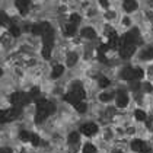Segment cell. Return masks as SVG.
Returning <instances> with one entry per match:
<instances>
[{"label":"cell","mask_w":153,"mask_h":153,"mask_svg":"<svg viewBox=\"0 0 153 153\" xmlns=\"http://www.w3.org/2000/svg\"><path fill=\"white\" fill-rule=\"evenodd\" d=\"M74 108H76L79 112H82V114H83V112H86V109H88L86 104H85V102H82V99H80V101H77V102L74 104Z\"/></svg>","instance_id":"20"},{"label":"cell","mask_w":153,"mask_h":153,"mask_svg":"<svg viewBox=\"0 0 153 153\" xmlns=\"http://www.w3.org/2000/svg\"><path fill=\"white\" fill-rule=\"evenodd\" d=\"M9 31H10V34H12L13 36H19L21 35V29H19L18 26H15V25L10 26V29H9Z\"/></svg>","instance_id":"28"},{"label":"cell","mask_w":153,"mask_h":153,"mask_svg":"<svg viewBox=\"0 0 153 153\" xmlns=\"http://www.w3.org/2000/svg\"><path fill=\"white\" fill-rule=\"evenodd\" d=\"M48 29H51V25L48 22H42V24H35L32 26V34L34 35H42L44 32H47Z\"/></svg>","instance_id":"7"},{"label":"cell","mask_w":153,"mask_h":153,"mask_svg":"<svg viewBox=\"0 0 153 153\" xmlns=\"http://www.w3.org/2000/svg\"><path fill=\"white\" fill-rule=\"evenodd\" d=\"M0 76H1V70H0Z\"/></svg>","instance_id":"38"},{"label":"cell","mask_w":153,"mask_h":153,"mask_svg":"<svg viewBox=\"0 0 153 153\" xmlns=\"http://www.w3.org/2000/svg\"><path fill=\"white\" fill-rule=\"evenodd\" d=\"M95 152H96V147H95L94 144L86 143V144L83 146V153H95Z\"/></svg>","instance_id":"24"},{"label":"cell","mask_w":153,"mask_h":153,"mask_svg":"<svg viewBox=\"0 0 153 153\" xmlns=\"http://www.w3.org/2000/svg\"><path fill=\"white\" fill-rule=\"evenodd\" d=\"M128 105V96L124 94V92H120L117 95V106L120 108H124V106Z\"/></svg>","instance_id":"10"},{"label":"cell","mask_w":153,"mask_h":153,"mask_svg":"<svg viewBox=\"0 0 153 153\" xmlns=\"http://www.w3.org/2000/svg\"><path fill=\"white\" fill-rule=\"evenodd\" d=\"M79 140H80L79 133H70L69 134V143L70 144H76V143H79Z\"/></svg>","instance_id":"21"},{"label":"cell","mask_w":153,"mask_h":153,"mask_svg":"<svg viewBox=\"0 0 153 153\" xmlns=\"http://www.w3.org/2000/svg\"><path fill=\"white\" fill-rule=\"evenodd\" d=\"M31 101H32V98L29 96V94H24V92H16V94H12V96H10V102L13 106L28 105Z\"/></svg>","instance_id":"2"},{"label":"cell","mask_w":153,"mask_h":153,"mask_svg":"<svg viewBox=\"0 0 153 153\" xmlns=\"http://www.w3.org/2000/svg\"><path fill=\"white\" fill-rule=\"evenodd\" d=\"M108 47H109L108 44H101L99 45V53H105L106 50H108Z\"/></svg>","instance_id":"33"},{"label":"cell","mask_w":153,"mask_h":153,"mask_svg":"<svg viewBox=\"0 0 153 153\" xmlns=\"http://www.w3.org/2000/svg\"><path fill=\"white\" fill-rule=\"evenodd\" d=\"M144 88H146V91H147V92H153V86L152 85H149V83H147Z\"/></svg>","instance_id":"36"},{"label":"cell","mask_w":153,"mask_h":153,"mask_svg":"<svg viewBox=\"0 0 153 153\" xmlns=\"http://www.w3.org/2000/svg\"><path fill=\"white\" fill-rule=\"evenodd\" d=\"M29 140H31V143H32L34 146H38V144H39V137H38L36 134H31Z\"/></svg>","instance_id":"30"},{"label":"cell","mask_w":153,"mask_h":153,"mask_svg":"<svg viewBox=\"0 0 153 153\" xmlns=\"http://www.w3.org/2000/svg\"><path fill=\"white\" fill-rule=\"evenodd\" d=\"M29 137H31V134L28 131H21V139H22V141H28Z\"/></svg>","instance_id":"31"},{"label":"cell","mask_w":153,"mask_h":153,"mask_svg":"<svg viewBox=\"0 0 153 153\" xmlns=\"http://www.w3.org/2000/svg\"><path fill=\"white\" fill-rule=\"evenodd\" d=\"M7 121H10L9 109H0V123H7Z\"/></svg>","instance_id":"17"},{"label":"cell","mask_w":153,"mask_h":153,"mask_svg":"<svg viewBox=\"0 0 153 153\" xmlns=\"http://www.w3.org/2000/svg\"><path fill=\"white\" fill-rule=\"evenodd\" d=\"M9 24V18H7V15L4 12H0V25L1 26H4V25Z\"/></svg>","instance_id":"26"},{"label":"cell","mask_w":153,"mask_h":153,"mask_svg":"<svg viewBox=\"0 0 153 153\" xmlns=\"http://www.w3.org/2000/svg\"><path fill=\"white\" fill-rule=\"evenodd\" d=\"M139 7V3L136 0H124V10L126 12H134Z\"/></svg>","instance_id":"11"},{"label":"cell","mask_w":153,"mask_h":153,"mask_svg":"<svg viewBox=\"0 0 153 153\" xmlns=\"http://www.w3.org/2000/svg\"><path fill=\"white\" fill-rule=\"evenodd\" d=\"M38 95H39V89H38V88H34V89L29 92V96H31L32 99H34V98H36Z\"/></svg>","instance_id":"32"},{"label":"cell","mask_w":153,"mask_h":153,"mask_svg":"<svg viewBox=\"0 0 153 153\" xmlns=\"http://www.w3.org/2000/svg\"><path fill=\"white\" fill-rule=\"evenodd\" d=\"M131 149H133L134 152H137V153H149L150 152L149 146H147L143 140H134L133 143H131Z\"/></svg>","instance_id":"5"},{"label":"cell","mask_w":153,"mask_h":153,"mask_svg":"<svg viewBox=\"0 0 153 153\" xmlns=\"http://www.w3.org/2000/svg\"><path fill=\"white\" fill-rule=\"evenodd\" d=\"M70 92H73V94L79 98V99H83V96H85V91H83V88H82V85H80V83H74V85L71 86Z\"/></svg>","instance_id":"12"},{"label":"cell","mask_w":153,"mask_h":153,"mask_svg":"<svg viewBox=\"0 0 153 153\" xmlns=\"http://www.w3.org/2000/svg\"><path fill=\"white\" fill-rule=\"evenodd\" d=\"M82 36H85V38H88V39H94L95 36H96V32H95L94 28H83L82 29Z\"/></svg>","instance_id":"13"},{"label":"cell","mask_w":153,"mask_h":153,"mask_svg":"<svg viewBox=\"0 0 153 153\" xmlns=\"http://www.w3.org/2000/svg\"><path fill=\"white\" fill-rule=\"evenodd\" d=\"M137 39H139V32H137L136 29H133V31H130L128 34L124 36L123 44H136Z\"/></svg>","instance_id":"8"},{"label":"cell","mask_w":153,"mask_h":153,"mask_svg":"<svg viewBox=\"0 0 153 153\" xmlns=\"http://www.w3.org/2000/svg\"><path fill=\"white\" fill-rule=\"evenodd\" d=\"M64 101H66V102H69V104H71V105H74V104H76L77 101H80V99L73 94V92H69V94L64 95Z\"/></svg>","instance_id":"16"},{"label":"cell","mask_w":153,"mask_h":153,"mask_svg":"<svg viewBox=\"0 0 153 153\" xmlns=\"http://www.w3.org/2000/svg\"><path fill=\"white\" fill-rule=\"evenodd\" d=\"M80 131H82V134H85V136H94V134H96V131H98V126L95 123H86V124H83L82 127H80Z\"/></svg>","instance_id":"6"},{"label":"cell","mask_w":153,"mask_h":153,"mask_svg":"<svg viewBox=\"0 0 153 153\" xmlns=\"http://www.w3.org/2000/svg\"><path fill=\"white\" fill-rule=\"evenodd\" d=\"M134 51H136V44H123L120 50V56L121 59H128L134 54Z\"/></svg>","instance_id":"4"},{"label":"cell","mask_w":153,"mask_h":153,"mask_svg":"<svg viewBox=\"0 0 153 153\" xmlns=\"http://www.w3.org/2000/svg\"><path fill=\"white\" fill-rule=\"evenodd\" d=\"M76 61H77V54L76 53H70L69 56H67V66H74L76 64Z\"/></svg>","instance_id":"18"},{"label":"cell","mask_w":153,"mask_h":153,"mask_svg":"<svg viewBox=\"0 0 153 153\" xmlns=\"http://www.w3.org/2000/svg\"><path fill=\"white\" fill-rule=\"evenodd\" d=\"M99 3L102 7H108V0H99Z\"/></svg>","instance_id":"35"},{"label":"cell","mask_w":153,"mask_h":153,"mask_svg":"<svg viewBox=\"0 0 153 153\" xmlns=\"http://www.w3.org/2000/svg\"><path fill=\"white\" fill-rule=\"evenodd\" d=\"M51 48L53 47L44 45V48H42V57H44V59H50V57H51Z\"/></svg>","instance_id":"27"},{"label":"cell","mask_w":153,"mask_h":153,"mask_svg":"<svg viewBox=\"0 0 153 153\" xmlns=\"http://www.w3.org/2000/svg\"><path fill=\"white\" fill-rule=\"evenodd\" d=\"M121 77L124 80H137V79H141L143 77V70L141 69H131V67H126L124 70L121 71Z\"/></svg>","instance_id":"3"},{"label":"cell","mask_w":153,"mask_h":153,"mask_svg":"<svg viewBox=\"0 0 153 153\" xmlns=\"http://www.w3.org/2000/svg\"><path fill=\"white\" fill-rule=\"evenodd\" d=\"M76 34V25H73L69 22V25L66 26V35L67 36H73Z\"/></svg>","instance_id":"19"},{"label":"cell","mask_w":153,"mask_h":153,"mask_svg":"<svg viewBox=\"0 0 153 153\" xmlns=\"http://www.w3.org/2000/svg\"><path fill=\"white\" fill-rule=\"evenodd\" d=\"M15 4H16L18 10L22 13V15L28 13V10H29V6H31L29 0H16V1H15Z\"/></svg>","instance_id":"9"},{"label":"cell","mask_w":153,"mask_h":153,"mask_svg":"<svg viewBox=\"0 0 153 153\" xmlns=\"http://www.w3.org/2000/svg\"><path fill=\"white\" fill-rule=\"evenodd\" d=\"M112 98H114V95L111 94V92H105V94L99 95V99H101L102 102H108V101H111Z\"/></svg>","instance_id":"25"},{"label":"cell","mask_w":153,"mask_h":153,"mask_svg":"<svg viewBox=\"0 0 153 153\" xmlns=\"http://www.w3.org/2000/svg\"><path fill=\"white\" fill-rule=\"evenodd\" d=\"M112 153H123V152H121V150H114Z\"/></svg>","instance_id":"37"},{"label":"cell","mask_w":153,"mask_h":153,"mask_svg":"<svg viewBox=\"0 0 153 153\" xmlns=\"http://www.w3.org/2000/svg\"><path fill=\"white\" fill-rule=\"evenodd\" d=\"M134 117L137 118L139 121H146L147 115H146V112H144V111H141V109H136V112H134Z\"/></svg>","instance_id":"22"},{"label":"cell","mask_w":153,"mask_h":153,"mask_svg":"<svg viewBox=\"0 0 153 153\" xmlns=\"http://www.w3.org/2000/svg\"><path fill=\"white\" fill-rule=\"evenodd\" d=\"M80 21H82V18L77 15V13H71L70 15V19H69V22L73 25H77V24H80Z\"/></svg>","instance_id":"23"},{"label":"cell","mask_w":153,"mask_h":153,"mask_svg":"<svg viewBox=\"0 0 153 153\" xmlns=\"http://www.w3.org/2000/svg\"><path fill=\"white\" fill-rule=\"evenodd\" d=\"M99 86H101V88H106V86H109V79H106V77H101V79H99Z\"/></svg>","instance_id":"29"},{"label":"cell","mask_w":153,"mask_h":153,"mask_svg":"<svg viewBox=\"0 0 153 153\" xmlns=\"http://www.w3.org/2000/svg\"><path fill=\"white\" fill-rule=\"evenodd\" d=\"M63 73H64V67H63L61 64H57V66H54V69L51 71V77H53V79H59Z\"/></svg>","instance_id":"14"},{"label":"cell","mask_w":153,"mask_h":153,"mask_svg":"<svg viewBox=\"0 0 153 153\" xmlns=\"http://www.w3.org/2000/svg\"><path fill=\"white\" fill-rule=\"evenodd\" d=\"M141 60H152L153 59V47H147L141 51Z\"/></svg>","instance_id":"15"},{"label":"cell","mask_w":153,"mask_h":153,"mask_svg":"<svg viewBox=\"0 0 153 153\" xmlns=\"http://www.w3.org/2000/svg\"><path fill=\"white\" fill-rule=\"evenodd\" d=\"M0 153H12L9 147H0Z\"/></svg>","instance_id":"34"},{"label":"cell","mask_w":153,"mask_h":153,"mask_svg":"<svg viewBox=\"0 0 153 153\" xmlns=\"http://www.w3.org/2000/svg\"><path fill=\"white\" fill-rule=\"evenodd\" d=\"M54 105L51 102H48L47 99H38L36 101V115L35 123H42L45 118L54 112Z\"/></svg>","instance_id":"1"}]
</instances>
